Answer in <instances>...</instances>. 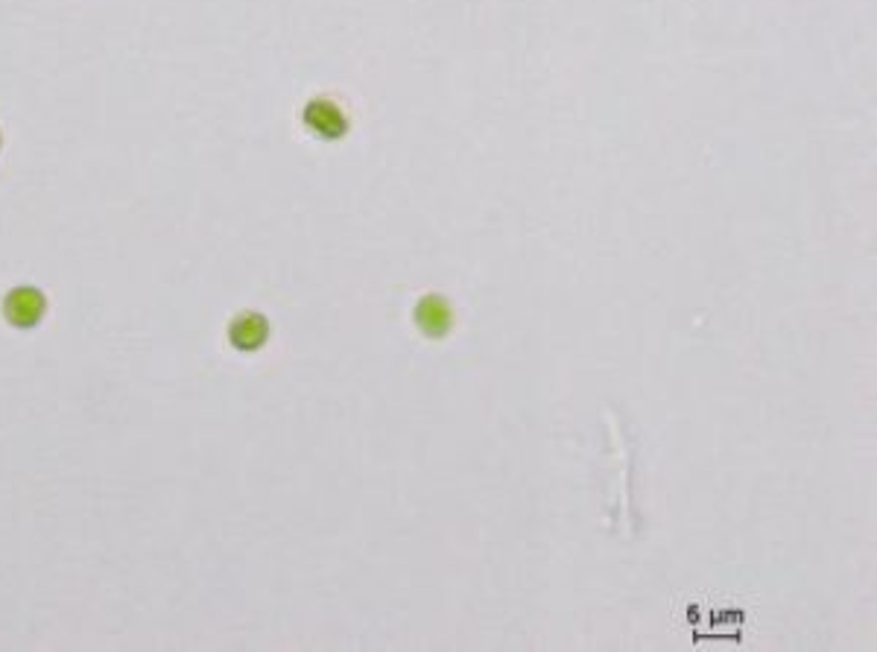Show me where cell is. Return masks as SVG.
<instances>
[{
	"label": "cell",
	"mask_w": 877,
	"mask_h": 652,
	"mask_svg": "<svg viewBox=\"0 0 877 652\" xmlns=\"http://www.w3.org/2000/svg\"><path fill=\"white\" fill-rule=\"evenodd\" d=\"M44 307H47V302L36 287H15L3 302L6 319L18 328H33L44 316Z\"/></svg>",
	"instance_id": "1"
},
{
	"label": "cell",
	"mask_w": 877,
	"mask_h": 652,
	"mask_svg": "<svg viewBox=\"0 0 877 652\" xmlns=\"http://www.w3.org/2000/svg\"><path fill=\"white\" fill-rule=\"evenodd\" d=\"M416 325L427 337H445L454 325L451 305L442 296H424L416 307Z\"/></svg>",
	"instance_id": "2"
},
{
	"label": "cell",
	"mask_w": 877,
	"mask_h": 652,
	"mask_svg": "<svg viewBox=\"0 0 877 652\" xmlns=\"http://www.w3.org/2000/svg\"><path fill=\"white\" fill-rule=\"evenodd\" d=\"M305 120L310 129H316L322 138H340L348 123H345L343 112L334 106V103H325V100H316L305 109Z\"/></svg>",
	"instance_id": "3"
},
{
	"label": "cell",
	"mask_w": 877,
	"mask_h": 652,
	"mask_svg": "<svg viewBox=\"0 0 877 652\" xmlns=\"http://www.w3.org/2000/svg\"><path fill=\"white\" fill-rule=\"evenodd\" d=\"M269 325L264 316L258 313H243L231 322V343L243 351H252V348L264 346L267 343Z\"/></svg>",
	"instance_id": "4"
}]
</instances>
